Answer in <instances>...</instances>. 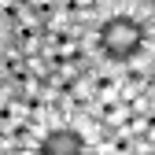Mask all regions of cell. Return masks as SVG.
Listing matches in <instances>:
<instances>
[{"mask_svg": "<svg viewBox=\"0 0 155 155\" xmlns=\"http://www.w3.org/2000/svg\"><path fill=\"white\" fill-rule=\"evenodd\" d=\"M155 45V33L144 18L129 15V11H111L89 33V52L100 59L104 67H129L140 63Z\"/></svg>", "mask_w": 155, "mask_h": 155, "instance_id": "obj_1", "label": "cell"}, {"mask_svg": "<svg viewBox=\"0 0 155 155\" xmlns=\"http://www.w3.org/2000/svg\"><path fill=\"white\" fill-rule=\"evenodd\" d=\"M33 155H89V137L78 126H48L37 137Z\"/></svg>", "mask_w": 155, "mask_h": 155, "instance_id": "obj_2", "label": "cell"}, {"mask_svg": "<svg viewBox=\"0 0 155 155\" xmlns=\"http://www.w3.org/2000/svg\"><path fill=\"white\" fill-rule=\"evenodd\" d=\"M41 30H45V26H41V22H33V18L26 15L18 26H11V30L4 33V45L18 48L22 55H37V52H41Z\"/></svg>", "mask_w": 155, "mask_h": 155, "instance_id": "obj_3", "label": "cell"}, {"mask_svg": "<svg viewBox=\"0 0 155 155\" xmlns=\"http://www.w3.org/2000/svg\"><path fill=\"white\" fill-rule=\"evenodd\" d=\"M89 92H92V100H118L122 96L118 70H107L104 63H92V70H89Z\"/></svg>", "mask_w": 155, "mask_h": 155, "instance_id": "obj_4", "label": "cell"}, {"mask_svg": "<svg viewBox=\"0 0 155 155\" xmlns=\"http://www.w3.org/2000/svg\"><path fill=\"white\" fill-rule=\"evenodd\" d=\"M118 78H122V92H140L144 96V89L155 81V70L148 63H129V67L118 70Z\"/></svg>", "mask_w": 155, "mask_h": 155, "instance_id": "obj_5", "label": "cell"}, {"mask_svg": "<svg viewBox=\"0 0 155 155\" xmlns=\"http://www.w3.org/2000/svg\"><path fill=\"white\" fill-rule=\"evenodd\" d=\"M92 114L107 126H118L122 122V100H96L92 104Z\"/></svg>", "mask_w": 155, "mask_h": 155, "instance_id": "obj_6", "label": "cell"}, {"mask_svg": "<svg viewBox=\"0 0 155 155\" xmlns=\"http://www.w3.org/2000/svg\"><path fill=\"white\" fill-rule=\"evenodd\" d=\"M26 18V4H15V0H0V22H4L8 30L18 26Z\"/></svg>", "mask_w": 155, "mask_h": 155, "instance_id": "obj_7", "label": "cell"}, {"mask_svg": "<svg viewBox=\"0 0 155 155\" xmlns=\"http://www.w3.org/2000/svg\"><path fill=\"white\" fill-rule=\"evenodd\" d=\"M133 155H155V144H151V140H140V144H137V151H133Z\"/></svg>", "mask_w": 155, "mask_h": 155, "instance_id": "obj_8", "label": "cell"}, {"mask_svg": "<svg viewBox=\"0 0 155 155\" xmlns=\"http://www.w3.org/2000/svg\"><path fill=\"white\" fill-rule=\"evenodd\" d=\"M144 100H148V107H151V111H155V81H151V85H148V89H144Z\"/></svg>", "mask_w": 155, "mask_h": 155, "instance_id": "obj_9", "label": "cell"}, {"mask_svg": "<svg viewBox=\"0 0 155 155\" xmlns=\"http://www.w3.org/2000/svg\"><path fill=\"white\" fill-rule=\"evenodd\" d=\"M148 67L155 70V45H151V52H148Z\"/></svg>", "mask_w": 155, "mask_h": 155, "instance_id": "obj_10", "label": "cell"}, {"mask_svg": "<svg viewBox=\"0 0 155 155\" xmlns=\"http://www.w3.org/2000/svg\"><path fill=\"white\" fill-rule=\"evenodd\" d=\"M151 33H155V30H151Z\"/></svg>", "mask_w": 155, "mask_h": 155, "instance_id": "obj_11", "label": "cell"}]
</instances>
